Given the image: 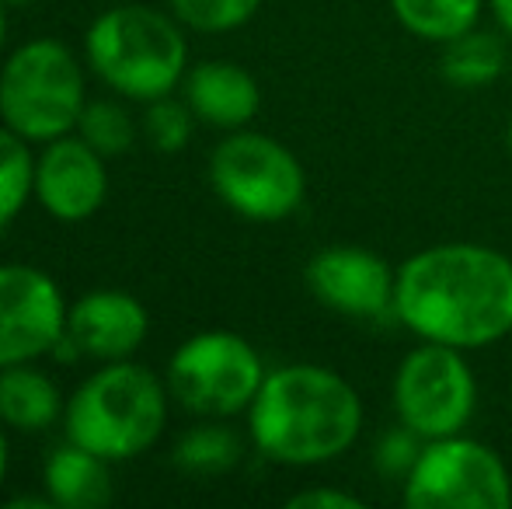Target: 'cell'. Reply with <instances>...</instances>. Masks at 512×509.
Instances as JSON below:
<instances>
[{
	"instance_id": "2",
	"label": "cell",
	"mask_w": 512,
	"mask_h": 509,
	"mask_svg": "<svg viewBox=\"0 0 512 509\" xmlns=\"http://www.w3.org/2000/svg\"><path fill=\"white\" fill-rule=\"evenodd\" d=\"M255 450L283 468H321L363 433V398L338 370L286 363L265 374L248 412Z\"/></svg>"
},
{
	"instance_id": "17",
	"label": "cell",
	"mask_w": 512,
	"mask_h": 509,
	"mask_svg": "<svg viewBox=\"0 0 512 509\" xmlns=\"http://www.w3.org/2000/svg\"><path fill=\"white\" fill-rule=\"evenodd\" d=\"M509 53L512 39L502 28H471L460 39L446 42L443 60H439V74L446 84L460 91H478L492 88L495 81H502L509 70Z\"/></svg>"
},
{
	"instance_id": "27",
	"label": "cell",
	"mask_w": 512,
	"mask_h": 509,
	"mask_svg": "<svg viewBox=\"0 0 512 509\" xmlns=\"http://www.w3.org/2000/svg\"><path fill=\"white\" fill-rule=\"evenodd\" d=\"M7 464H11V443H7V426L0 422V485L7 478Z\"/></svg>"
},
{
	"instance_id": "24",
	"label": "cell",
	"mask_w": 512,
	"mask_h": 509,
	"mask_svg": "<svg viewBox=\"0 0 512 509\" xmlns=\"http://www.w3.org/2000/svg\"><path fill=\"white\" fill-rule=\"evenodd\" d=\"M425 440L418 433H411L408 426H398L391 429V433L380 440L377 447V468L384 471L387 478H398V482H405L408 471L415 468L418 454H422Z\"/></svg>"
},
{
	"instance_id": "16",
	"label": "cell",
	"mask_w": 512,
	"mask_h": 509,
	"mask_svg": "<svg viewBox=\"0 0 512 509\" xmlns=\"http://www.w3.org/2000/svg\"><path fill=\"white\" fill-rule=\"evenodd\" d=\"M67 398L49 374L35 363L0 370V422L14 433H46L53 422H63Z\"/></svg>"
},
{
	"instance_id": "31",
	"label": "cell",
	"mask_w": 512,
	"mask_h": 509,
	"mask_svg": "<svg viewBox=\"0 0 512 509\" xmlns=\"http://www.w3.org/2000/svg\"><path fill=\"white\" fill-rule=\"evenodd\" d=\"M506 74L512 77V53H509V70H506Z\"/></svg>"
},
{
	"instance_id": "15",
	"label": "cell",
	"mask_w": 512,
	"mask_h": 509,
	"mask_svg": "<svg viewBox=\"0 0 512 509\" xmlns=\"http://www.w3.org/2000/svg\"><path fill=\"white\" fill-rule=\"evenodd\" d=\"M42 492L60 509H98L112 499V461L63 440L42 464Z\"/></svg>"
},
{
	"instance_id": "26",
	"label": "cell",
	"mask_w": 512,
	"mask_h": 509,
	"mask_svg": "<svg viewBox=\"0 0 512 509\" xmlns=\"http://www.w3.org/2000/svg\"><path fill=\"white\" fill-rule=\"evenodd\" d=\"M488 7H492V14H495V25L512 39V0H488Z\"/></svg>"
},
{
	"instance_id": "5",
	"label": "cell",
	"mask_w": 512,
	"mask_h": 509,
	"mask_svg": "<svg viewBox=\"0 0 512 509\" xmlns=\"http://www.w3.org/2000/svg\"><path fill=\"white\" fill-rule=\"evenodd\" d=\"M84 105V67L67 42L28 39L0 63V123L28 143L74 133Z\"/></svg>"
},
{
	"instance_id": "7",
	"label": "cell",
	"mask_w": 512,
	"mask_h": 509,
	"mask_svg": "<svg viewBox=\"0 0 512 509\" xmlns=\"http://www.w3.org/2000/svg\"><path fill=\"white\" fill-rule=\"evenodd\" d=\"M262 353L230 328H206L171 353L164 384L171 398L203 419L244 415L265 381Z\"/></svg>"
},
{
	"instance_id": "21",
	"label": "cell",
	"mask_w": 512,
	"mask_h": 509,
	"mask_svg": "<svg viewBox=\"0 0 512 509\" xmlns=\"http://www.w3.org/2000/svg\"><path fill=\"white\" fill-rule=\"evenodd\" d=\"M77 136L84 143L98 150L102 157H122L136 140V123L129 116V109L122 102H112V98H98V102H88L77 119Z\"/></svg>"
},
{
	"instance_id": "29",
	"label": "cell",
	"mask_w": 512,
	"mask_h": 509,
	"mask_svg": "<svg viewBox=\"0 0 512 509\" xmlns=\"http://www.w3.org/2000/svg\"><path fill=\"white\" fill-rule=\"evenodd\" d=\"M7 7H28V4H35V0H4Z\"/></svg>"
},
{
	"instance_id": "14",
	"label": "cell",
	"mask_w": 512,
	"mask_h": 509,
	"mask_svg": "<svg viewBox=\"0 0 512 509\" xmlns=\"http://www.w3.org/2000/svg\"><path fill=\"white\" fill-rule=\"evenodd\" d=\"M182 98L199 123L234 133L244 129L262 109V88L255 74L234 60H203L189 67L182 81Z\"/></svg>"
},
{
	"instance_id": "12",
	"label": "cell",
	"mask_w": 512,
	"mask_h": 509,
	"mask_svg": "<svg viewBox=\"0 0 512 509\" xmlns=\"http://www.w3.org/2000/svg\"><path fill=\"white\" fill-rule=\"evenodd\" d=\"M108 199V157L77 133L42 143L35 154V203L60 224H84Z\"/></svg>"
},
{
	"instance_id": "4",
	"label": "cell",
	"mask_w": 512,
	"mask_h": 509,
	"mask_svg": "<svg viewBox=\"0 0 512 509\" xmlns=\"http://www.w3.org/2000/svg\"><path fill=\"white\" fill-rule=\"evenodd\" d=\"M168 401V384L150 367L133 360L102 363L67 398L63 433L112 464L133 461L161 440Z\"/></svg>"
},
{
	"instance_id": "20",
	"label": "cell",
	"mask_w": 512,
	"mask_h": 509,
	"mask_svg": "<svg viewBox=\"0 0 512 509\" xmlns=\"http://www.w3.org/2000/svg\"><path fill=\"white\" fill-rule=\"evenodd\" d=\"M28 199H35V150L0 123V231L21 217Z\"/></svg>"
},
{
	"instance_id": "11",
	"label": "cell",
	"mask_w": 512,
	"mask_h": 509,
	"mask_svg": "<svg viewBox=\"0 0 512 509\" xmlns=\"http://www.w3.org/2000/svg\"><path fill=\"white\" fill-rule=\"evenodd\" d=\"M310 297L328 311L352 321L394 318V286L398 269L380 252L363 245H328L304 265Z\"/></svg>"
},
{
	"instance_id": "30",
	"label": "cell",
	"mask_w": 512,
	"mask_h": 509,
	"mask_svg": "<svg viewBox=\"0 0 512 509\" xmlns=\"http://www.w3.org/2000/svg\"><path fill=\"white\" fill-rule=\"evenodd\" d=\"M506 147H509V154H512V119H509V126H506Z\"/></svg>"
},
{
	"instance_id": "18",
	"label": "cell",
	"mask_w": 512,
	"mask_h": 509,
	"mask_svg": "<svg viewBox=\"0 0 512 509\" xmlns=\"http://www.w3.org/2000/svg\"><path fill=\"white\" fill-rule=\"evenodd\" d=\"M488 0H391V11L408 35L432 46L460 39L481 25V11Z\"/></svg>"
},
{
	"instance_id": "3",
	"label": "cell",
	"mask_w": 512,
	"mask_h": 509,
	"mask_svg": "<svg viewBox=\"0 0 512 509\" xmlns=\"http://www.w3.org/2000/svg\"><path fill=\"white\" fill-rule=\"evenodd\" d=\"M84 60L105 88L147 105L182 88L189 74V39L171 11L115 4L84 32Z\"/></svg>"
},
{
	"instance_id": "9",
	"label": "cell",
	"mask_w": 512,
	"mask_h": 509,
	"mask_svg": "<svg viewBox=\"0 0 512 509\" xmlns=\"http://www.w3.org/2000/svg\"><path fill=\"white\" fill-rule=\"evenodd\" d=\"M398 422L422 440L464 433L478 412V377L464 349L418 342L398 363L391 381Z\"/></svg>"
},
{
	"instance_id": "23",
	"label": "cell",
	"mask_w": 512,
	"mask_h": 509,
	"mask_svg": "<svg viewBox=\"0 0 512 509\" xmlns=\"http://www.w3.org/2000/svg\"><path fill=\"white\" fill-rule=\"evenodd\" d=\"M199 119L192 116V109L185 105V98H154L147 102L143 112V136L157 154H182L192 140V129Z\"/></svg>"
},
{
	"instance_id": "1",
	"label": "cell",
	"mask_w": 512,
	"mask_h": 509,
	"mask_svg": "<svg viewBox=\"0 0 512 509\" xmlns=\"http://www.w3.org/2000/svg\"><path fill=\"white\" fill-rule=\"evenodd\" d=\"M394 318L418 342L474 353L512 335V258L478 241H443L398 265Z\"/></svg>"
},
{
	"instance_id": "13",
	"label": "cell",
	"mask_w": 512,
	"mask_h": 509,
	"mask_svg": "<svg viewBox=\"0 0 512 509\" xmlns=\"http://www.w3.org/2000/svg\"><path fill=\"white\" fill-rule=\"evenodd\" d=\"M150 314L143 300L126 290H88L67 307V346L74 356H88L98 363L133 360L136 349L147 342Z\"/></svg>"
},
{
	"instance_id": "25",
	"label": "cell",
	"mask_w": 512,
	"mask_h": 509,
	"mask_svg": "<svg viewBox=\"0 0 512 509\" xmlns=\"http://www.w3.org/2000/svg\"><path fill=\"white\" fill-rule=\"evenodd\" d=\"M290 509H363L366 503L359 496L345 489H328V485H317V489H300L286 499Z\"/></svg>"
},
{
	"instance_id": "22",
	"label": "cell",
	"mask_w": 512,
	"mask_h": 509,
	"mask_svg": "<svg viewBox=\"0 0 512 509\" xmlns=\"http://www.w3.org/2000/svg\"><path fill=\"white\" fill-rule=\"evenodd\" d=\"M168 7L189 32L223 35L248 25L262 0H168Z\"/></svg>"
},
{
	"instance_id": "19",
	"label": "cell",
	"mask_w": 512,
	"mask_h": 509,
	"mask_svg": "<svg viewBox=\"0 0 512 509\" xmlns=\"http://www.w3.org/2000/svg\"><path fill=\"white\" fill-rule=\"evenodd\" d=\"M244 454L241 436L230 426H220V419H209L203 426L182 433V440L175 443V464L185 475H223L230 471Z\"/></svg>"
},
{
	"instance_id": "8",
	"label": "cell",
	"mask_w": 512,
	"mask_h": 509,
	"mask_svg": "<svg viewBox=\"0 0 512 509\" xmlns=\"http://www.w3.org/2000/svg\"><path fill=\"white\" fill-rule=\"evenodd\" d=\"M408 509H506L512 471L502 454L467 433L425 440L415 468L401 482Z\"/></svg>"
},
{
	"instance_id": "10",
	"label": "cell",
	"mask_w": 512,
	"mask_h": 509,
	"mask_svg": "<svg viewBox=\"0 0 512 509\" xmlns=\"http://www.w3.org/2000/svg\"><path fill=\"white\" fill-rule=\"evenodd\" d=\"M67 297L35 265H0V370L35 363L67 339Z\"/></svg>"
},
{
	"instance_id": "28",
	"label": "cell",
	"mask_w": 512,
	"mask_h": 509,
	"mask_svg": "<svg viewBox=\"0 0 512 509\" xmlns=\"http://www.w3.org/2000/svg\"><path fill=\"white\" fill-rule=\"evenodd\" d=\"M4 39H7V4L0 0V49H4Z\"/></svg>"
},
{
	"instance_id": "6",
	"label": "cell",
	"mask_w": 512,
	"mask_h": 509,
	"mask_svg": "<svg viewBox=\"0 0 512 509\" xmlns=\"http://www.w3.org/2000/svg\"><path fill=\"white\" fill-rule=\"evenodd\" d=\"M209 185L230 213L251 224L290 220L307 199L300 157L258 129H234L209 154Z\"/></svg>"
}]
</instances>
